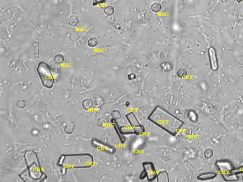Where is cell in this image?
<instances>
[{
  "label": "cell",
  "mask_w": 243,
  "mask_h": 182,
  "mask_svg": "<svg viewBox=\"0 0 243 182\" xmlns=\"http://www.w3.org/2000/svg\"><path fill=\"white\" fill-rule=\"evenodd\" d=\"M105 2L106 0H93V5L96 6L100 4H105Z\"/></svg>",
  "instance_id": "ac0fdd59"
},
{
  "label": "cell",
  "mask_w": 243,
  "mask_h": 182,
  "mask_svg": "<svg viewBox=\"0 0 243 182\" xmlns=\"http://www.w3.org/2000/svg\"><path fill=\"white\" fill-rule=\"evenodd\" d=\"M217 166L220 172L224 174H228L232 170V166L230 163L227 162L219 161L217 162Z\"/></svg>",
  "instance_id": "5b68a950"
},
{
  "label": "cell",
  "mask_w": 243,
  "mask_h": 182,
  "mask_svg": "<svg viewBox=\"0 0 243 182\" xmlns=\"http://www.w3.org/2000/svg\"><path fill=\"white\" fill-rule=\"evenodd\" d=\"M82 105L84 108L85 110H88L89 108L92 107V102L91 100H89L88 99H86L83 102Z\"/></svg>",
  "instance_id": "7c38bea8"
},
{
  "label": "cell",
  "mask_w": 243,
  "mask_h": 182,
  "mask_svg": "<svg viewBox=\"0 0 243 182\" xmlns=\"http://www.w3.org/2000/svg\"><path fill=\"white\" fill-rule=\"evenodd\" d=\"M216 176V174L214 173H207L204 174H201L199 176V179L201 180H208L212 179L215 178Z\"/></svg>",
  "instance_id": "8992f818"
},
{
  "label": "cell",
  "mask_w": 243,
  "mask_h": 182,
  "mask_svg": "<svg viewBox=\"0 0 243 182\" xmlns=\"http://www.w3.org/2000/svg\"><path fill=\"white\" fill-rule=\"evenodd\" d=\"M228 175V174H224V178L227 179V181H236L237 179V177L235 175Z\"/></svg>",
  "instance_id": "2e32d148"
},
{
  "label": "cell",
  "mask_w": 243,
  "mask_h": 182,
  "mask_svg": "<svg viewBox=\"0 0 243 182\" xmlns=\"http://www.w3.org/2000/svg\"><path fill=\"white\" fill-rule=\"evenodd\" d=\"M50 69H51V71L54 74H58L60 71L61 67L59 64L57 63H55L52 64H51V66H49Z\"/></svg>",
  "instance_id": "9c48e42d"
},
{
  "label": "cell",
  "mask_w": 243,
  "mask_h": 182,
  "mask_svg": "<svg viewBox=\"0 0 243 182\" xmlns=\"http://www.w3.org/2000/svg\"><path fill=\"white\" fill-rule=\"evenodd\" d=\"M213 154H214L213 150L210 148H206L204 152V155H205V158L206 159H209L211 158Z\"/></svg>",
  "instance_id": "4fadbf2b"
},
{
  "label": "cell",
  "mask_w": 243,
  "mask_h": 182,
  "mask_svg": "<svg viewBox=\"0 0 243 182\" xmlns=\"http://www.w3.org/2000/svg\"><path fill=\"white\" fill-rule=\"evenodd\" d=\"M128 78L129 80H133L136 78V76L134 74L132 73L129 74L128 76Z\"/></svg>",
  "instance_id": "ffe728a7"
},
{
  "label": "cell",
  "mask_w": 243,
  "mask_h": 182,
  "mask_svg": "<svg viewBox=\"0 0 243 182\" xmlns=\"http://www.w3.org/2000/svg\"><path fill=\"white\" fill-rule=\"evenodd\" d=\"M114 8L111 6H108L104 9V13L107 16H111L114 14Z\"/></svg>",
  "instance_id": "5bb4252c"
},
{
  "label": "cell",
  "mask_w": 243,
  "mask_h": 182,
  "mask_svg": "<svg viewBox=\"0 0 243 182\" xmlns=\"http://www.w3.org/2000/svg\"><path fill=\"white\" fill-rule=\"evenodd\" d=\"M67 22L71 26H76L77 24H79V18L75 15H72L68 18Z\"/></svg>",
  "instance_id": "ba28073f"
},
{
  "label": "cell",
  "mask_w": 243,
  "mask_h": 182,
  "mask_svg": "<svg viewBox=\"0 0 243 182\" xmlns=\"http://www.w3.org/2000/svg\"><path fill=\"white\" fill-rule=\"evenodd\" d=\"M93 164L92 157L90 155H62L58 164L64 168L90 167Z\"/></svg>",
  "instance_id": "6da1fadb"
},
{
  "label": "cell",
  "mask_w": 243,
  "mask_h": 182,
  "mask_svg": "<svg viewBox=\"0 0 243 182\" xmlns=\"http://www.w3.org/2000/svg\"><path fill=\"white\" fill-rule=\"evenodd\" d=\"M54 61L57 63L62 64L64 62V57L61 54H57L55 56Z\"/></svg>",
  "instance_id": "9a60e30c"
},
{
  "label": "cell",
  "mask_w": 243,
  "mask_h": 182,
  "mask_svg": "<svg viewBox=\"0 0 243 182\" xmlns=\"http://www.w3.org/2000/svg\"><path fill=\"white\" fill-rule=\"evenodd\" d=\"M187 75V71L185 68H180L177 72V76L180 78L185 77Z\"/></svg>",
  "instance_id": "e0dca14e"
},
{
  "label": "cell",
  "mask_w": 243,
  "mask_h": 182,
  "mask_svg": "<svg viewBox=\"0 0 243 182\" xmlns=\"http://www.w3.org/2000/svg\"><path fill=\"white\" fill-rule=\"evenodd\" d=\"M237 1V2L238 3H241V2H242V1H243V0H236Z\"/></svg>",
  "instance_id": "44dd1931"
},
{
  "label": "cell",
  "mask_w": 243,
  "mask_h": 182,
  "mask_svg": "<svg viewBox=\"0 0 243 182\" xmlns=\"http://www.w3.org/2000/svg\"><path fill=\"white\" fill-rule=\"evenodd\" d=\"M242 178H243V177H242Z\"/></svg>",
  "instance_id": "7402d4cb"
},
{
  "label": "cell",
  "mask_w": 243,
  "mask_h": 182,
  "mask_svg": "<svg viewBox=\"0 0 243 182\" xmlns=\"http://www.w3.org/2000/svg\"><path fill=\"white\" fill-rule=\"evenodd\" d=\"M98 44V40L96 38H92L89 39L87 42V45L89 47L94 48Z\"/></svg>",
  "instance_id": "8fae6325"
},
{
  "label": "cell",
  "mask_w": 243,
  "mask_h": 182,
  "mask_svg": "<svg viewBox=\"0 0 243 182\" xmlns=\"http://www.w3.org/2000/svg\"><path fill=\"white\" fill-rule=\"evenodd\" d=\"M18 105L19 107L21 108L24 107L25 106V102L23 101H20L18 102Z\"/></svg>",
  "instance_id": "d6986e66"
},
{
  "label": "cell",
  "mask_w": 243,
  "mask_h": 182,
  "mask_svg": "<svg viewBox=\"0 0 243 182\" xmlns=\"http://www.w3.org/2000/svg\"><path fill=\"white\" fill-rule=\"evenodd\" d=\"M37 72L43 86L48 88L53 87L54 79L50 67L44 62H39L37 67Z\"/></svg>",
  "instance_id": "7a4b0ae2"
},
{
  "label": "cell",
  "mask_w": 243,
  "mask_h": 182,
  "mask_svg": "<svg viewBox=\"0 0 243 182\" xmlns=\"http://www.w3.org/2000/svg\"><path fill=\"white\" fill-rule=\"evenodd\" d=\"M151 8L152 11L155 12V13H158L159 11H161V9H162V6H161V4L159 3L155 2V3L152 4L151 5Z\"/></svg>",
  "instance_id": "30bf717a"
},
{
  "label": "cell",
  "mask_w": 243,
  "mask_h": 182,
  "mask_svg": "<svg viewBox=\"0 0 243 182\" xmlns=\"http://www.w3.org/2000/svg\"><path fill=\"white\" fill-rule=\"evenodd\" d=\"M160 68L163 72H169L173 69V65L170 62H163L160 64Z\"/></svg>",
  "instance_id": "52a82bcc"
},
{
  "label": "cell",
  "mask_w": 243,
  "mask_h": 182,
  "mask_svg": "<svg viewBox=\"0 0 243 182\" xmlns=\"http://www.w3.org/2000/svg\"><path fill=\"white\" fill-rule=\"evenodd\" d=\"M138 20L142 23H147L151 20L152 15L149 11L146 10H140L138 15Z\"/></svg>",
  "instance_id": "277c9868"
},
{
  "label": "cell",
  "mask_w": 243,
  "mask_h": 182,
  "mask_svg": "<svg viewBox=\"0 0 243 182\" xmlns=\"http://www.w3.org/2000/svg\"><path fill=\"white\" fill-rule=\"evenodd\" d=\"M208 56H209V61L210 63V68L213 71H216L218 68V62L216 51L214 47H210L209 48Z\"/></svg>",
  "instance_id": "3957f363"
}]
</instances>
